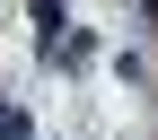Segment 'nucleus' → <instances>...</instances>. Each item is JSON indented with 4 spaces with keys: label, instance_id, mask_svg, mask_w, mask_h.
Listing matches in <instances>:
<instances>
[{
    "label": "nucleus",
    "instance_id": "obj_2",
    "mask_svg": "<svg viewBox=\"0 0 158 140\" xmlns=\"http://www.w3.org/2000/svg\"><path fill=\"white\" fill-rule=\"evenodd\" d=\"M141 9H149V18H158V0H141Z\"/></svg>",
    "mask_w": 158,
    "mask_h": 140
},
{
    "label": "nucleus",
    "instance_id": "obj_1",
    "mask_svg": "<svg viewBox=\"0 0 158 140\" xmlns=\"http://www.w3.org/2000/svg\"><path fill=\"white\" fill-rule=\"evenodd\" d=\"M0 140H27V114L18 105H0Z\"/></svg>",
    "mask_w": 158,
    "mask_h": 140
}]
</instances>
